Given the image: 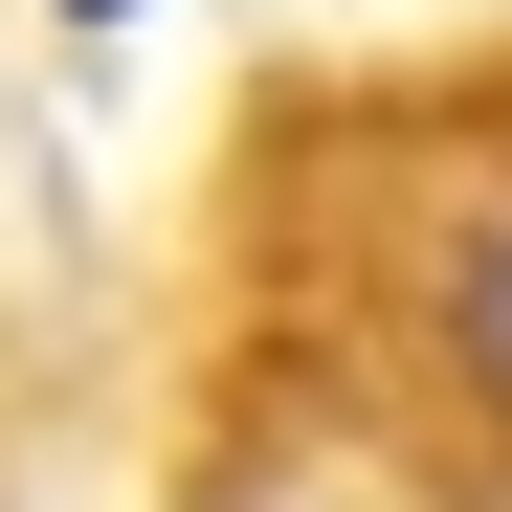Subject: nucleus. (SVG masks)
Returning <instances> with one entry per match:
<instances>
[{
    "instance_id": "1",
    "label": "nucleus",
    "mask_w": 512,
    "mask_h": 512,
    "mask_svg": "<svg viewBox=\"0 0 512 512\" xmlns=\"http://www.w3.org/2000/svg\"><path fill=\"white\" fill-rule=\"evenodd\" d=\"M201 512H512V23L268 67L179 223Z\"/></svg>"
}]
</instances>
